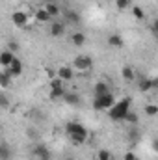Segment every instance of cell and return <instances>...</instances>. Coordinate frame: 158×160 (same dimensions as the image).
Masks as SVG:
<instances>
[{"instance_id": "obj_25", "label": "cell", "mask_w": 158, "mask_h": 160, "mask_svg": "<svg viewBox=\"0 0 158 160\" xmlns=\"http://www.w3.org/2000/svg\"><path fill=\"white\" fill-rule=\"evenodd\" d=\"M97 160H114V157H112V153H110L108 149H99Z\"/></svg>"}, {"instance_id": "obj_7", "label": "cell", "mask_w": 158, "mask_h": 160, "mask_svg": "<svg viewBox=\"0 0 158 160\" xmlns=\"http://www.w3.org/2000/svg\"><path fill=\"white\" fill-rule=\"evenodd\" d=\"M73 77H75V73H73V67L71 65H60L58 67V78L62 80V82L73 80Z\"/></svg>"}, {"instance_id": "obj_6", "label": "cell", "mask_w": 158, "mask_h": 160, "mask_svg": "<svg viewBox=\"0 0 158 160\" xmlns=\"http://www.w3.org/2000/svg\"><path fill=\"white\" fill-rule=\"evenodd\" d=\"M11 22L17 26V28H24L26 24H28V15L24 13V11H13L11 13Z\"/></svg>"}, {"instance_id": "obj_11", "label": "cell", "mask_w": 158, "mask_h": 160, "mask_svg": "<svg viewBox=\"0 0 158 160\" xmlns=\"http://www.w3.org/2000/svg\"><path fill=\"white\" fill-rule=\"evenodd\" d=\"M65 21H67V24H73V26H78L80 22H82L80 13L75 11V9H67L65 11Z\"/></svg>"}, {"instance_id": "obj_18", "label": "cell", "mask_w": 158, "mask_h": 160, "mask_svg": "<svg viewBox=\"0 0 158 160\" xmlns=\"http://www.w3.org/2000/svg\"><path fill=\"white\" fill-rule=\"evenodd\" d=\"M108 45L114 47V48H121V47L125 45V41H123V38H121L119 34H112V36L108 38Z\"/></svg>"}, {"instance_id": "obj_31", "label": "cell", "mask_w": 158, "mask_h": 160, "mask_svg": "<svg viewBox=\"0 0 158 160\" xmlns=\"http://www.w3.org/2000/svg\"><path fill=\"white\" fill-rule=\"evenodd\" d=\"M125 160H136V155L134 153H126L125 155Z\"/></svg>"}, {"instance_id": "obj_26", "label": "cell", "mask_w": 158, "mask_h": 160, "mask_svg": "<svg viewBox=\"0 0 158 160\" xmlns=\"http://www.w3.org/2000/svg\"><path fill=\"white\" fill-rule=\"evenodd\" d=\"M116 6H117L119 11H125L132 6V0H116Z\"/></svg>"}, {"instance_id": "obj_28", "label": "cell", "mask_w": 158, "mask_h": 160, "mask_svg": "<svg viewBox=\"0 0 158 160\" xmlns=\"http://www.w3.org/2000/svg\"><path fill=\"white\" fill-rule=\"evenodd\" d=\"M143 112H145L147 116H151V118H153V116H156V114H158V106H156V104H147V106L143 108Z\"/></svg>"}, {"instance_id": "obj_10", "label": "cell", "mask_w": 158, "mask_h": 160, "mask_svg": "<svg viewBox=\"0 0 158 160\" xmlns=\"http://www.w3.org/2000/svg\"><path fill=\"white\" fill-rule=\"evenodd\" d=\"M63 34H65V24L60 22V21H52V24H50V36L52 38H62Z\"/></svg>"}, {"instance_id": "obj_35", "label": "cell", "mask_w": 158, "mask_h": 160, "mask_svg": "<svg viewBox=\"0 0 158 160\" xmlns=\"http://www.w3.org/2000/svg\"><path fill=\"white\" fill-rule=\"evenodd\" d=\"M47 2H48V0H47Z\"/></svg>"}, {"instance_id": "obj_21", "label": "cell", "mask_w": 158, "mask_h": 160, "mask_svg": "<svg viewBox=\"0 0 158 160\" xmlns=\"http://www.w3.org/2000/svg\"><path fill=\"white\" fill-rule=\"evenodd\" d=\"M130 8H132V15L136 21H145V11L140 6H130Z\"/></svg>"}, {"instance_id": "obj_2", "label": "cell", "mask_w": 158, "mask_h": 160, "mask_svg": "<svg viewBox=\"0 0 158 160\" xmlns=\"http://www.w3.org/2000/svg\"><path fill=\"white\" fill-rule=\"evenodd\" d=\"M130 104H132V101H130L128 97H126V99H121V101H116V102L112 104V108L108 110L110 119L112 121H123L125 116L128 114V110H130Z\"/></svg>"}, {"instance_id": "obj_34", "label": "cell", "mask_w": 158, "mask_h": 160, "mask_svg": "<svg viewBox=\"0 0 158 160\" xmlns=\"http://www.w3.org/2000/svg\"><path fill=\"white\" fill-rule=\"evenodd\" d=\"M0 149H2V143H0Z\"/></svg>"}, {"instance_id": "obj_8", "label": "cell", "mask_w": 158, "mask_h": 160, "mask_svg": "<svg viewBox=\"0 0 158 160\" xmlns=\"http://www.w3.org/2000/svg\"><path fill=\"white\" fill-rule=\"evenodd\" d=\"M34 155H36L37 160H50V151H48V147L43 145V143H37V145L34 147Z\"/></svg>"}, {"instance_id": "obj_12", "label": "cell", "mask_w": 158, "mask_h": 160, "mask_svg": "<svg viewBox=\"0 0 158 160\" xmlns=\"http://www.w3.org/2000/svg\"><path fill=\"white\" fill-rule=\"evenodd\" d=\"M62 99H63L69 106H78L80 104V95L78 93H75V91H65Z\"/></svg>"}, {"instance_id": "obj_36", "label": "cell", "mask_w": 158, "mask_h": 160, "mask_svg": "<svg viewBox=\"0 0 158 160\" xmlns=\"http://www.w3.org/2000/svg\"><path fill=\"white\" fill-rule=\"evenodd\" d=\"M136 160H138V158H136Z\"/></svg>"}, {"instance_id": "obj_14", "label": "cell", "mask_w": 158, "mask_h": 160, "mask_svg": "<svg viewBox=\"0 0 158 160\" xmlns=\"http://www.w3.org/2000/svg\"><path fill=\"white\" fill-rule=\"evenodd\" d=\"M43 9H45V11L50 15V19H56V17L60 15V6H58L56 2H47Z\"/></svg>"}, {"instance_id": "obj_4", "label": "cell", "mask_w": 158, "mask_h": 160, "mask_svg": "<svg viewBox=\"0 0 158 160\" xmlns=\"http://www.w3.org/2000/svg\"><path fill=\"white\" fill-rule=\"evenodd\" d=\"M73 67L78 69V71H89L93 67V60L89 56H86V54H80L73 60Z\"/></svg>"}, {"instance_id": "obj_22", "label": "cell", "mask_w": 158, "mask_h": 160, "mask_svg": "<svg viewBox=\"0 0 158 160\" xmlns=\"http://www.w3.org/2000/svg\"><path fill=\"white\" fill-rule=\"evenodd\" d=\"M36 21H39V22H50L52 19H50V15L45 9H37L36 11Z\"/></svg>"}, {"instance_id": "obj_32", "label": "cell", "mask_w": 158, "mask_h": 160, "mask_svg": "<svg viewBox=\"0 0 158 160\" xmlns=\"http://www.w3.org/2000/svg\"><path fill=\"white\" fill-rule=\"evenodd\" d=\"M28 136H32V138H36V136H37V132H36L34 128H30V130H28Z\"/></svg>"}, {"instance_id": "obj_1", "label": "cell", "mask_w": 158, "mask_h": 160, "mask_svg": "<svg viewBox=\"0 0 158 160\" xmlns=\"http://www.w3.org/2000/svg\"><path fill=\"white\" fill-rule=\"evenodd\" d=\"M65 132L69 134V140L73 142V145H82L87 140V128L78 121H69L65 125Z\"/></svg>"}, {"instance_id": "obj_23", "label": "cell", "mask_w": 158, "mask_h": 160, "mask_svg": "<svg viewBox=\"0 0 158 160\" xmlns=\"http://www.w3.org/2000/svg\"><path fill=\"white\" fill-rule=\"evenodd\" d=\"M0 86H2V88H9V86H11V77L7 75L6 69L0 73Z\"/></svg>"}, {"instance_id": "obj_17", "label": "cell", "mask_w": 158, "mask_h": 160, "mask_svg": "<svg viewBox=\"0 0 158 160\" xmlns=\"http://www.w3.org/2000/svg\"><path fill=\"white\" fill-rule=\"evenodd\" d=\"M93 91H95V97H99V95L110 93V86H108L106 82H97V84H95V88H93Z\"/></svg>"}, {"instance_id": "obj_19", "label": "cell", "mask_w": 158, "mask_h": 160, "mask_svg": "<svg viewBox=\"0 0 158 160\" xmlns=\"http://www.w3.org/2000/svg\"><path fill=\"white\" fill-rule=\"evenodd\" d=\"M71 43H73L75 47H84V43H86L84 32H75V34L71 36Z\"/></svg>"}, {"instance_id": "obj_20", "label": "cell", "mask_w": 158, "mask_h": 160, "mask_svg": "<svg viewBox=\"0 0 158 160\" xmlns=\"http://www.w3.org/2000/svg\"><path fill=\"white\" fill-rule=\"evenodd\" d=\"M126 138H128V142L136 143V142L140 140V130H138L134 125H130V128H128V132H126Z\"/></svg>"}, {"instance_id": "obj_24", "label": "cell", "mask_w": 158, "mask_h": 160, "mask_svg": "<svg viewBox=\"0 0 158 160\" xmlns=\"http://www.w3.org/2000/svg\"><path fill=\"white\" fill-rule=\"evenodd\" d=\"M123 121H126L128 125H138V114L136 112H132V110H128V114L125 116V119Z\"/></svg>"}, {"instance_id": "obj_27", "label": "cell", "mask_w": 158, "mask_h": 160, "mask_svg": "<svg viewBox=\"0 0 158 160\" xmlns=\"http://www.w3.org/2000/svg\"><path fill=\"white\" fill-rule=\"evenodd\" d=\"M9 158H11V151H9L7 145L2 143V149H0V160H9Z\"/></svg>"}, {"instance_id": "obj_9", "label": "cell", "mask_w": 158, "mask_h": 160, "mask_svg": "<svg viewBox=\"0 0 158 160\" xmlns=\"http://www.w3.org/2000/svg\"><path fill=\"white\" fill-rule=\"evenodd\" d=\"M156 78H147V77H143V78L138 82V88H140V91H151V89H155L156 88Z\"/></svg>"}, {"instance_id": "obj_3", "label": "cell", "mask_w": 158, "mask_h": 160, "mask_svg": "<svg viewBox=\"0 0 158 160\" xmlns=\"http://www.w3.org/2000/svg\"><path fill=\"white\" fill-rule=\"evenodd\" d=\"M114 102H116V97L112 95V91H110V93H104V95H99V97H95V101H93V110H97V112L110 110Z\"/></svg>"}, {"instance_id": "obj_13", "label": "cell", "mask_w": 158, "mask_h": 160, "mask_svg": "<svg viewBox=\"0 0 158 160\" xmlns=\"http://www.w3.org/2000/svg\"><path fill=\"white\" fill-rule=\"evenodd\" d=\"M63 93H65V88H63V82L62 84H56V86H50V99L54 101V99H62L63 97Z\"/></svg>"}, {"instance_id": "obj_29", "label": "cell", "mask_w": 158, "mask_h": 160, "mask_svg": "<svg viewBox=\"0 0 158 160\" xmlns=\"http://www.w3.org/2000/svg\"><path fill=\"white\" fill-rule=\"evenodd\" d=\"M7 106H9V97L4 91H0V108H7Z\"/></svg>"}, {"instance_id": "obj_15", "label": "cell", "mask_w": 158, "mask_h": 160, "mask_svg": "<svg viewBox=\"0 0 158 160\" xmlns=\"http://www.w3.org/2000/svg\"><path fill=\"white\" fill-rule=\"evenodd\" d=\"M13 58H15V54H13V52H9L7 48H6V50H2V52H0V65L6 69V67L13 62Z\"/></svg>"}, {"instance_id": "obj_30", "label": "cell", "mask_w": 158, "mask_h": 160, "mask_svg": "<svg viewBox=\"0 0 158 160\" xmlns=\"http://www.w3.org/2000/svg\"><path fill=\"white\" fill-rule=\"evenodd\" d=\"M7 50L15 54V52L19 50V43H17V41H9V43H7Z\"/></svg>"}, {"instance_id": "obj_16", "label": "cell", "mask_w": 158, "mask_h": 160, "mask_svg": "<svg viewBox=\"0 0 158 160\" xmlns=\"http://www.w3.org/2000/svg\"><path fill=\"white\" fill-rule=\"evenodd\" d=\"M121 77L125 82H132V80H136V73H134V69L130 67V65H123V69H121Z\"/></svg>"}, {"instance_id": "obj_5", "label": "cell", "mask_w": 158, "mask_h": 160, "mask_svg": "<svg viewBox=\"0 0 158 160\" xmlns=\"http://www.w3.org/2000/svg\"><path fill=\"white\" fill-rule=\"evenodd\" d=\"M22 69H24V65H22V62L15 56L13 58V62L6 67V71H7V75L11 77V78H15V77H21L22 75Z\"/></svg>"}, {"instance_id": "obj_33", "label": "cell", "mask_w": 158, "mask_h": 160, "mask_svg": "<svg viewBox=\"0 0 158 160\" xmlns=\"http://www.w3.org/2000/svg\"><path fill=\"white\" fill-rule=\"evenodd\" d=\"M65 160H75V158H65Z\"/></svg>"}]
</instances>
